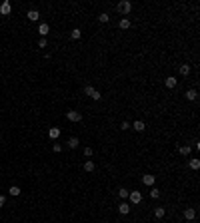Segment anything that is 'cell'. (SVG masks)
<instances>
[{
    "mask_svg": "<svg viewBox=\"0 0 200 223\" xmlns=\"http://www.w3.org/2000/svg\"><path fill=\"white\" fill-rule=\"evenodd\" d=\"M180 74H182V76H188V74H190V66H188V64H182V66H180Z\"/></svg>",
    "mask_w": 200,
    "mask_h": 223,
    "instance_id": "obj_23",
    "label": "cell"
},
{
    "mask_svg": "<svg viewBox=\"0 0 200 223\" xmlns=\"http://www.w3.org/2000/svg\"><path fill=\"white\" fill-rule=\"evenodd\" d=\"M84 92H86V96H90L94 102H98L100 98H102V96H100V92H98V90H94L92 86H86V88H84Z\"/></svg>",
    "mask_w": 200,
    "mask_h": 223,
    "instance_id": "obj_3",
    "label": "cell"
},
{
    "mask_svg": "<svg viewBox=\"0 0 200 223\" xmlns=\"http://www.w3.org/2000/svg\"><path fill=\"white\" fill-rule=\"evenodd\" d=\"M184 96H186L188 102H196V100H198V92H196L194 88H192V90H186V94H184Z\"/></svg>",
    "mask_w": 200,
    "mask_h": 223,
    "instance_id": "obj_9",
    "label": "cell"
},
{
    "mask_svg": "<svg viewBox=\"0 0 200 223\" xmlns=\"http://www.w3.org/2000/svg\"><path fill=\"white\" fill-rule=\"evenodd\" d=\"M130 128H132V130H136V131H144V122H142V120H136V122H134V124H130Z\"/></svg>",
    "mask_w": 200,
    "mask_h": 223,
    "instance_id": "obj_12",
    "label": "cell"
},
{
    "mask_svg": "<svg viewBox=\"0 0 200 223\" xmlns=\"http://www.w3.org/2000/svg\"><path fill=\"white\" fill-rule=\"evenodd\" d=\"M4 203H6V197H4V195H0V207H4Z\"/></svg>",
    "mask_w": 200,
    "mask_h": 223,
    "instance_id": "obj_31",
    "label": "cell"
},
{
    "mask_svg": "<svg viewBox=\"0 0 200 223\" xmlns=\"http://www.w3.org/2000/svg\"><path fill=\"white\" fill-rule=\"evenodd\" d=\"M178 152H180V156H190L192 147H190V146H180V147H178Z\"/></svg>",
    "mask_w": 200,
    "mask_h": 223,
    "instance_id": "obj_15",
    "label": "cell"
},
{
    "mask_svg": "<svg viewBox=\"0 0 200 223\" xmlns=\"http://www.w3.org/2000/svg\"><path fill=\"white\" fill-rule=\"evenodd\" d=\"M48 135H50L52 139L60 138V128H50V130H48Z\"/></svg>",
    "mask_w": 200,
    "mask_h": 223,
    "instance_id": "obj_14",
    "label": "cell"
},
{
    "mask_svg": "<svg viewBox=\"0 0 200 223\" xmlns=\"http://www.w3.org/2000/svg\"><path fill=\"white\" fill-rule=\"evenodd\" d=\"M80 36H82V30L80 28H74L72 32H70V38H72V40H80Z\"/></svg>",
    "mask_w": 200,
    "mask_h": 223,
    "instance_id": "obj_17",
    "label": "cell"
},
{
    "mask_svg": "<svg viewBox=\"0 0 200 223\" xmlns=\"http://www.w3.org/2000/svg\"><path fill=\"white\" fill-rule=\"evenodd\" d=\"M66 118H68L70 122H80L82 114H80V112H76V110H68V112H66Z\"/></svg>",
    "mask_w": 200,
    "mask_h": 223,
    "instance_id": "obj_4",
    "label": "cell"
},
{
    "mask_svg": "<svg viewBox=\"0 0 200 223\" xmlns=\"http://www.w3.org/2000/svg\"><path fill=\"white\" fill-rule=\"evenodd\" d=\"M10 12H12V4H10L8 0H4V2L0 4V14H2V16H8Z\"/></svg>",
    "mask_w": 200,
    "mask_h": 223,
    "instance_id": "obj_5",
    "label": "cell"
},
{
    "mask_svg": "<svg viewBox=\"0 0 200 223\" xmlns=\"http://www.w3.org/2000/svg\"><path fill=\"white\" fill-rule=\"evenodd\" d=\"M128 199H130L132 205H138V203H142V193L140 191H130V193H128Z\"/></svg>",
    "mask_w": 200,
    "mask_h": 223,
    "instance_id": "obj_2",
    "label": "cell"
},
{
    "mask_svg": "<svg viewBox=\"0 0 200 223\" xmlns=\"http://www.w3.org/2000/svg\"><path fill=\"white\" fill-rule=\"evenodd\" d=\"M118 26H120V30H128L130 28V20H128V18H122V20L118 22Z\"/></svg>",
    "mask_w": 200,
    "mask_h": 223,
    "instance_id": "obj_18",
    "label": "cell"
},
{
    "mask_svg": "<svg viewBox=\"0 0 200 223\" xmlns=\"http://www.w3.org/2000/svg\"><path fill=\"white\" fill-rule=\"evenodd\" d=\"M120 128H122V130H130V122H122Z\"/></svg>",
    "mask_w": 200,
    "mask_h": 223,
    "instance_id": "obj_30",
    "label": "cell"
},
{
    "mask_svg": "<svg viewBox=\"0 0 200 223\" xmlns=\"http://www.w3.org/2000/svg\"><path fill=\"white\" fill-rule=\"evenodd\" d=\"M116 10H118L124 18H126V14H130V10H132V4L128 2V0H120L118 4H116Z\"/></svg>",
    "mask_w": 200,
    "mask_h": 223,
    "instance_id": "obj_1",
    "label": "cell"
},
{
    "mask_svg": "<svg viewBox=\"0 0 200 223\" xmlns=\"http://www.w3.org/2000/svg\"><path fill=\"white\" fill-rule=\"evenodd\" d=\"M94 167H96V165H94L92 160H88V161L84 164V171H94Z\"/></svg>",
    "mask_w": 200,
    "mask_h": 223,
    "instance_id": "obj_22",
    "label": "cell"
},
{
    "mask_svg": "<svg viewBox=\"0 0 200 223\" xmlns=\"http://www.w3.org/2000/svg\"><path fill=\"white\" fill-rule=\"evenodd\" d=\"M8 193L12 195V197H16V195H20V187H18V185H10Z\"/></svg>",
    "mask_w": 200,
    "mask_h": 223,
    "instance_id": "obj_20",
    "label": "cell"
},
{
    "mask_svg": "<svg viewBox=\"0 0 200 223\" xmlns=\"http://www.w3.org/2000/svg\"><path fill=\"white\" fill-rule=\"evenodd\" d=\"M176 84H178V80H176L174 76H168V78L164 80V86H166V88H170V90H174Z\"/></svg>",
    "mask_w": 200,
    "mask_h": 223,
    "instance_id": "obj_8",
    "label": "cell"
},
{
    "mask_svg": "<svg viewBox=\"0 0 200 223\" xmlns=\"http://www.w3.org/2000/svg\"><path fill=\"white\" fill-rule=\"evenodd\" d=\"M150 197H152V199H158V197H160V191H158L156 187H152V189H150Z\"/></svg>",
    "mask_w": 200,
    "mask_h": 223,
    "instance_id": "obj_26",
    "label": "cell"
},
{
    "mask_svg": "<svg viewBox=\"0 0 200 223\" xmlns=\"http://www.w3.org/2000/svg\"><path fill=\"white\" fill-rule=\"evenodd\" d=\"M194 217H196V209L194 207H186V209H184V219H186V221H192Z\"/></svg>",
    "mask_w": 200,
    "mask_h": 223,
    "instance_id": "obj_7",
    "label": "cell"
},
{
    "mask_svg": "<svg viewBox=\"0 0 200 223\" xmlns=\"http://www.w3.org/2000/svg\"><path fill=\"white\" fill-rule=\"evenodd\" d=\"M98 20L102 22V24H106V22H108V20H110V16H108V14H106V12H102V14H98Z\"/></svg>",
    "mask_w": 200,
    "mask_h": 223,
    "instance_id": "obj_25",
    "label": "cell"
},
{
    "mask_svg": "<svg viewBox=\"0 0 200 223\" xmlns=\"http://www.w3.org/2000/svg\"><path fill=\"white\" fill-rule=\"evenodd\" d=\"M48 44H46V38H40L38 40V48H46Z\"/></svg>",
    "mask_w": 200,
    "mask_h": 223,
    "instance_id": "obj_27",
    "label": "cell"
},
{
    "mask_svg": "<svg viewBox=\"0 0 200 223\" xmlns=\"http://www.w3.org/2000/svg\"><path fill=\"white\" fill-rule=\"evenodd\" d=\"M48 32H50V26H48V24H44V22H42V24L38 26V34L42 36V38H46V34H48Z\"/></svg>",
    "mask_w": 200,
    "mask_h": 223,
    "instance_id": "obj_11",
    "label": "cell"
},
{
    "mask_svg": "<svg viewBox=\"0 0 200 223\" xmlns=\"http://www.w3.org/2000/svg\"><path fill=\"white\" fill-rule=\"evenodd\" d=\"M128 193H130V191L124 189V187H122V189H118V197L122 199V201H126V199H128Z\"/></svg>",
    "mask_w": 200,
    "mask_h": 223,
    "instance_id": "obj_21",
    "label": "cell"
},
{
    "mask_svg": "<svg viewBox=\"0 0 200 223\" xmlns=\"http://www.w3.org/2000/svg\"><path fill=\"white\" fill-rule=\"evenodd\" d=\"M142 183H144V185H154V183H156V175H152V173H144V175H142Z\"/></svg>",
    "mask_w": 200,
    "mask_h": 223,
    "instance_id": "obj_6",
    "label": "cell"
},
{
    "mask_svg": "<svg viewBox=\"0 0 200 223\" xmlns=\"http://www.w3.org/2000/svg\"><path fill=\"white\" fill-rule=\"evenodd\" d=\"M78 143H80V142H78V138H70V139H68V143H66V146H68L70 149H76V147H78Z\"/></svg>",
    "mask_w": 200,
    "mask_h": 223,
    "instance_id": "obj_19",
    "label": "cell"
},
{
    "mask_svg": "<svg viewBox=\"0 0 200 223\" xmlns=\"http://www.w3.org/2000/svg\"><path fill=\"white\" fill-rule=\"evenodd\" d=\"M164 215H166V209H164V207H154V217H156V219H162Z\"/></svg>",
    "mask_w": 200,
    "mask_h": 223,
    "instance_id": "obj_13",
    "label": "cell"
},
{
    "mask_svg": "<svg viewBox=\"0 0 200 223\" xmlns=\"http://www.w3.org/2000/svg\"><path fill=\"white\" fill-rule=\"evenodd\" d=\"M52 149H54L56 153H60V152H62V146H60V143H54V146H52Z\"/></svg>",
    "mask_w": 200,
    "mask_h": 223,
    "instance_id": "obj_28",
    "label": "cell"
},
{
    "mask_svg": "<svg viewBox=\"0 0 200 223\" xmlns=\"http://www.w3.org/2000/svg\"><path fill=\"white\" fill-rule=\"evenodd\" d=\"M130 209H132L130 203H126V201H122V203L118 205V211H120L122 215H128V213H130Z\"/></svg>",
    "mask_w": 200,
    "mask_h": 223,
    "instance_id": "obj_10",
    "label": "cell"
},
{
    "mask_svg": "<svg viewBox=\"0 0 200 223\" xmlns=\"http://www.w3.org/2000/svg\"><path fill=\"white\" fill-rule=\"evenodd\" d=\"M40 18V14H38V10H28V20H32V22H36Z\"/></svg>",
    "mask_w": 200,
    "mask_h": 223,
    "instance_id": "obj_16",
    "label": "cell"
},
{
    "mask_svg": "<svg viewBox=\"0 0 200 223\" xmlns=\"http://www.w3.org/2000/svg\"><path fill=\"white\" fill-rule=\"evenodd\" d=\"M84 156H86V157L92 156V147H84Z\"/></svg>",
    "mask_w": 200,
    "mask_h": 223,
    "instance_id": "obj_29",
    "label": "cell"
},
{
    "mask_svg": "<svg viewBox=\"0 0 200 223\" xmlns=\"http://www.w3.org/2000/svg\"><path fill=\"white\" fill-rule=\"evenodd\" d=\"M188 165H190L192 169H198V167H200V160H196V157H194V160L188 161Z\"/></svg>",
    "mask_w": 200,
    "mask_h": 223,
    "instance_id": "obj_24",
    "label": "cell"
}]
</instances>
